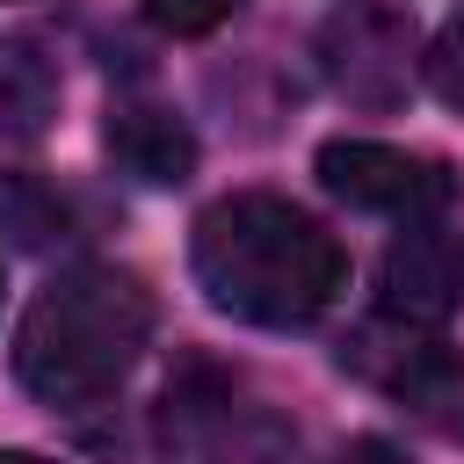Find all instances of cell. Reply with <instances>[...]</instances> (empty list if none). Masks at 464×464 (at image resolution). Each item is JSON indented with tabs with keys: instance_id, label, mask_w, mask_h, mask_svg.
Instances as JSON below:
<instances>
[{
	"instance_id": "cell-1",
	"label": "cell",
	"mask_w": 464,
	"mask_h": 464,
	"mask_svg": "<svg viewBox=\"0 0 464 464\" xmlns=\"http://www.w3.org/2000/svg\"><path fill=\"white\" fill-rule=\"evenodd\" d=\"M188 261H196V283L218 312H232L246 326H268V334L326 319L348 290L341 239L312 210H297L290 196H268V188L218 196L196 218Z\"/></svg>"
},
{
	"instance_id": "cell-2",
	"label": "cell",
	"mask_w": 464,
	"mask_h": 464,
	"mask_svg": "<svg viewBox=\"0 0 464 464\" xmlns=\"http://www.w3.org/2000/svg\"><path fill=\"white\" fill-rule=\"evenodd\" d=\"M152 341V297L130 268H65L51 276L14 326V377L44 406L109 399Z\"/></svg>"
},
{
	"instance_id": "cell-3",
	"label": "cell",
	"mask_w": 464,
	"mask_h": 464,
	"mask_svg": "<svg viewBox=\"0 0 464 464\" xmlns=\"http://www.w3.org/2000/svg\"><path fill=\"white\" fill-rule=\"evenodd\" d=\"M319 188L341 196L348 210H377V218H442L450 203V167L428 160V152H399V145H377V138H326L319 145Z\"/></svg>"
},
{
	"instance_id": "cell-4",
	"label": "cell",
	"mask_w": 464,
	"mask_h": 464,
	"mask_svg": "<svg viewBox=\"0 0 464 464\" xmlns=\"http://www.w3.org/2000/svg\"><path fill=\"white\" fill-rule=\"evenodd\" d=\"M319 72L355 109L406 102V80H413V29H406V14L399 7H377V0L334 7L319 22Z\"/></svg>"
},
{
	"instance_id": "cell-5",
	"label": "cell",
	"mask_w": 464,
	"mask_h": 464,
	"mask_svg": "<svg viewBox=\"0 0 464 464\" xmlns=\"http://www.w3.org/2000/svg\"><path fill=\"white\" fill-rule=\"evenodd\" d=\"M457 290H464V246L457 232H442L435 218H413L399 225V239L384 246L377 261V312L392 326H442L457 312Z\"/></svg>"
},
{
	"instance_id": "cell-6",
	"label": "cell",
	"mask_w": 464,
	"mask_h": 464,
	"mask_svg": "<svg viewBox=\"0 0 464 464\" xmlns=\"http://www.w3.org/2000/svg\"><path fill=\"white\" fill-rule=\"evenodd\" d=\"M102 138H109V160L145 188H174L196 174V130L160 102H123Z\"/></svg>"
},
{
	"instance_id": "cell-7",
	"label": "cell",
	"mask_w": 464,
	"mask_h": 464,
	"mask_svg": "<svg viewBox=\"0 0 464 464\" xmlns=\"http://www.w3.org/2000/svg\"><path fill=\"white\" fill-rule=\"evenodd\" d=\"M51 102H58L51 65L29 44H0V138H36Z\"/></svg>"
},
{
	"instance_id": "cell-8",
	"label": "cell",
	"mask_w": 464,
	"mask_h": 464,
	"mask_svg": "<svg viewBox=\"0 0 464 464\" xmlns=\"http://www.w3.org/2000/svg\"><path fill=\"white\" fill-rule=\"evenodd\" d=\"M420 72H428V94L435 102H450V109H464V7L428 36V58H420Z\"/></svg>"
},
{
	"instance_id": "cell-9",
	"label": "cell",
	"mask_w": 464,
	"mask_h": 464,
	"mask_svg": "<svg viewBox=\"0 0 464 464\" xmlns=\"http://www.w3.org/2000/svg\"><path fill=\"white\" fill-rule=\"evenodd\" d=\"M246 0H145V22L167 36H210L218 22H232Z\"/></svg>"
},
{
	"instance_id": "cell-10",
	"label": "cell",
	"mask_w": 464,
	"mask_h": 464,
	"mask_svg": "<svg viewBox=\"0 0 464 464\" xmlns=\"http://www.w3.org/2000/svg\"><path fill=\"white\" fill-rule=\"evenodd\" d=\"M326 464H413L399 442H384V435H355V442H341Z\"/></svg>"
},
{
	"instance_id": "cell-11",
	"label": "cell",
	"mask_w": 464,
	"mask_h": 464,
	"mask_svg": "<svg viewBox=\"0 0 464 464\" xmlns=\"http://www.w3.org/2000/svg\"><path fill=\"white\" fill-rule=\"evenodd\" d=\"M0 464H58V457H36V450H0Z\"/></svg>"
}]
</instances>
